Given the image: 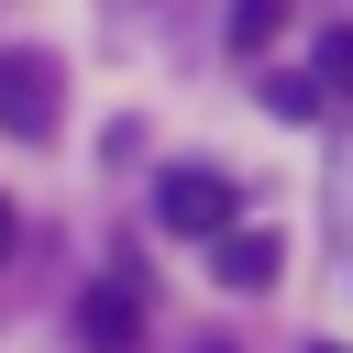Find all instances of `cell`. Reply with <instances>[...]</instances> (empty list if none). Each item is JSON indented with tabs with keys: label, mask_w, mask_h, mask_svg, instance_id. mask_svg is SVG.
I'll list each match as a JSON object with an SVG mask.
<instances>
[{
	"label": "cell",
	"mask_w": 353,
	"mask_h": 353,
	"mask_svg": "<svg viewBox=\"0 0 353 353\" xmlns=\"http://www.w3.org/2000/svg\"><path fill=\"white\" fill-rule=\"evenodd\" d=\"M199 353H232V342H199Z\"/></svg>",
	"instance_id": "cell-10"
},
{
	"label": "cell",
	"mask_w": 353,
	"mask_h": 353,
	"mask_svg": "<svg viewBox=\"0 0 353 353\" xmlns=\"http://www.w3.org/2000/svg\"><path fill=\"white\" fill-rule=\"evenodd\" d=\"M0 254H11V210H0Z\"/></svg>",
	"instance_id": "cell-8"
},
{
	"label": "cell",
	"mask_w": 353,
	"mask_h": 353,
	"mask_svg": "<svg viewBox=\"0 0 353 353\" xmlns=\"http://www.w3.org/2000/svg\"><path fill=\"white\" fill-rule=\"evenodd\" d=\"M0 132L11 143H44L55 132V55L44 44H0Z\"/></svg>",
	"instance_id": "cell-1"
},
{
	"label": "cell",
	"mask_w": 353,
	"mask_h": 353,
	"mask_svg": "<svg viewBox=\"0 0 353 353\" xmlns=\"http://www.w3.org/2000/svg\"><path fill=\"white\" fill-rule=\"evenodd\" d=\"M309 88H320V99H353V22H331V33H320V55H309Z\"/></svg>",
	"instance_id": "cell-6"
},
{
	"label": "cell",
	"mask_w": 353,
	"mask_h": 353,
	"mask_svg": "<svg viewBox=\"0 0 353 353\" xmlns=\"http://www.w3.org/2000/svg\"><path fill=\"white\" fill-rule=\"evenodd\" d=\"M265 110H276V121H320V88H309V77H265Z\"/></svg>",
	"instance_id": "cell-7"
},
{
	"label": "cell",
	"mask_w": 353,
	"mask_h": 353,
	"mask_svg": "<svg viewBox=\"0 0 353 353\" xmlns=\"http://www.w3.org/2000/svg\"><path fill=\"white\" fill-rule=\"evenodd\" d=\"M276 265H287L276 232H232V221L210 232V276H221V287H276Z\"/></svg>",
	"instance_id": "cell-4"
},
{
	"label": "cell",
	"mask_w": 353,
	"mask_h": 353,
	"mask_svg": "<svg viewBox=\"0 0 353 353\" xmlns=\"http://www.w3.org/2000/svg\"><path fill=\"white\" fill-rule=\"evenodd\" d=\"M309 353H342V342H309Z\"/></svg>",
	"instance_id": "cell-9"
},
{
	"label": "cell",
	"mask_w": 353,
	"mask_h": 353,
	"mask_svg": "<svg viewBox=\"0 0 353 353\" xmlns=\"http://www.w3.org/2000/svg\"><path fill=\"white\" fill-rule=\"evenodd\" d=\"M221 33H232V55H265V44L287 33V0H232V22H221Z\"/></svg>",
	"instance_id": "cell-5"
},
{
	"label": "cell",
	"mask_w": 353,
	"mask_h": 353,
	"mask_svg": "<svg viewBox=\"0 0 353 353\" xmlns=\"http://www.w3.org/2000/svg\"><path fill=\"white\" fill-rule=\"evenodd\" d=\"M132 342H143V276L110 265V276L77 298V353H132Z\"/></svg>",
	"instance_id": "cell-3"
},
{
	"label": "cell",
	"mask_w": 353,
	"mask_h": 353,
	"mask_svg": "<svg viewBox=\"0 0 353 353\" xmlns=\"http://www.w3.org/2000/svg\"><path fill=\"white\" fill-rule=\"evenodd\" d=\"M154 221H165L176 243H210V232L232 221V176H221V165H176V176H154Z\"/></svg>",
	"instance_id": "cell-2"
}]
</instances>
